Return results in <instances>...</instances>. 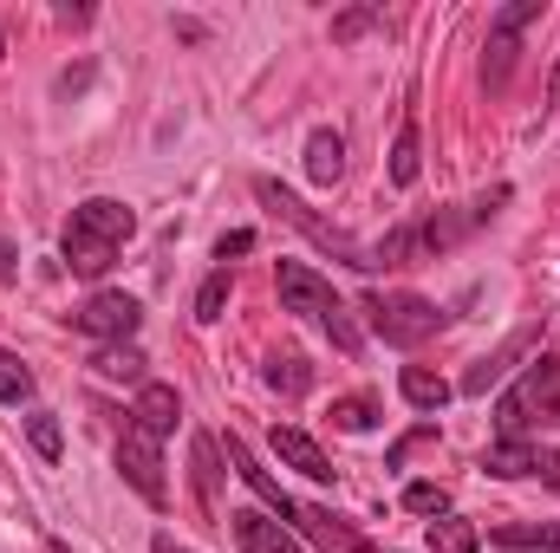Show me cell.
Returning <instances> with one entry per match:
<instances>
[{
    "mask_svg": "<svg viewBox=\"0 0 560 553\" xmlns=\"http://www.w3.org/2000/svg\"><path fill=\"white\" fill-rule=\"evenodd\" d=\"M541 423L560 430V358H535V365L522 372V385L495 404V430H502V436H528V430H541Z\"/></svg>",
    "mask_w": 560,
    "mask_h": 553,
    "instance_id": "4",
    "label": "cell"
},
{
    "mask_svg": "<svg viewBox=\"0 0 560 553\" xmlns=\"http://www.w3.org/2000/svg\"><path fill=\"white\" fill-rule=\"evenodd\" d=\"M476 548H482L476 521H456V515H436L430 521V553H476Z\"/></svg>",
    "mask_w": 560,
    "mask_h": 553,
    "instance_id": "22",
    "label": "cell"
},
{
    "mask_svg": "<svg viewBox=\"0 0 560 553\" xmlns=\"http://www.w3.org/2000/svg\"><path fill=\"white\" fill-rule=\"evenodd\" d=\"M548 13V0H509L495 20H489V66H482V79H489V92H502L509 85V66H515V39L535 26Z\"/></svg>",
    "mask_w": 560,
    "mask_h": 553,
    "instance_id": "6",
    "label": "cell"
},
{
    "mask_svg": "<svg viewBox=\"0 0 560 553\" xmlns=\"http://www.w3.org/2000/svg\"><path fill=\"white\" fill-rule=\"evenodd\" d=\"M26 436H33V449H39L46 462H59V416H52V411H33V416H26Z\"/></svg>",
    "mask_w": 560,
    "mask_h": 553,
    "instance_id": "27",
    "label": "cell"
},
{
    "mask_svg": "<svg viewBox=\"0 0 560 553\" xmlns=\"http://www.w3.org/2000/svg\"><path fill=\"white\" fill-rule=\"evenodd\" d=\"M92 372H98V378H131V385H150V378H143V352H138V345H98Z\"/></svg>",
    "mask_w": 560,
    "mask_h": 553,
    "instance_id": "23",
    "label": "cell"
},
{
    "mask_svg": "<svg viewBox=\"0 0 560 553\" xmlns=\"http://www.w3.org/2000/svg\"><path fill=\"white\" fill-rule=\"evenodd\" d=\"M339 176H346V138H339V131H313V138H306V183L332 189Z\"/></svg>",
    "mask_w": 560,
    "mask_h": 553,
    "instance_id": "16",
    "label": "cell"
},
{
    "mask_svg": "<svg viewBox=\"0 0 560 553\" xmlns=\"http://www.w3.org/2000/svg\"><path fill=\"white\" fill-rule=\"evenodd\" d=\"M248 248H255V228H235V235H222V242H215V261L229 268V255H248Z\"/></svg>",
    "mask_w": 560,
    "mask_h": 553,
    "instance_id": "30",
    "label": "cell"
},
{
    "mask_svg": "<svg viewBox=\"0 0 560 553\" xmlns=\"http://www.w3.org/2000/svg\"><path fill=\"white\" fill-rule=\"evenodd\" d=\"M255 202H261V209H275L287 228H300V235H306L313 248H326L332 261H346V268H359V274H378V248H365L359 235H346V228H332L326 215H313L293 189H280L275 176H255Z\"/></svg>",
    "mask_w": 560,
    "mask_h": 553,
    "instance_id": "3",
    "label": "cell"
},
{
    "mask_svg": "<svg viewBox=\"0 0 560 553\" xmlns=\"http://www.w3.org/2000/svg\"><path fill=\"white\" fill-rule=\"evenodd\" d=\"M293 528H300L313 548H326V553H365V534H359L346 515H332V508H300Z\"/></svg>",
    "mask_w": 560,
    "mask_h": 553,
    "instance_id": "13",
    "label": "cell"
},
{
    "mask_svg": "<svg viewBox=\"0 0 560 553\" xmlns=\"http://www.w3.org/2000/svg\"><path fill=\"white\" fill-rule=\"evenodd\" d=\"M229 528H235V548L242 553H306L280 521H268V515H255V508H242V515H229Z\"/></svg>",
    "mask_w": 560,
    "mask_h": 553,
    "instance_id": "15",
    "label": "cell"
},
{
    "mask_svg": "<svg viewBox=\"0 0 560 553\" xmlns=\"http://www.w3.org/2000/svg\"><path fill=\"white\" fill-rule=\"evenodd\" d=\"M365 26H378V7H352V13H339V20H332V39H359Z\"/></svg>",
    "mask_w": 560,
    "mask_h": 553,
    "instance_id": "29",
    "label": "cell"
},
{
    "mask_svg": "<svg viewBox=\"0 0 560 553\" xmlns=\"http://www.w3.org/2000/svg\"><path fill=\"white\" fill-rule=\"evenodd\" d=\"M418 169H423V156H418V111H405L398 143H392V183H398V189H411V183H418Z\"/></svg>",
    "mask_w": 560,
    "mask_h": 553,
    "instance_id": "20",
    "label": "cell"
},
{
    "mask_svg": "<svg viewBox=\"0 0 560 553\" xmlns=\"http://www.w3.org/2000/svg\"><path fill=\"white\" fill-rule=\"evenodd\" d=\"M0 52H7V46H0Z\"/></svg>",
    "mask_w": 560,
    "mask_h": 553,
    "instance_id": "34",
    "label": "cell"
},
{
    "mask_svg": "<svg viewBox=\"0 0 560 553\" xmlns=\"http://www.w3.org/2000/svg\"><path fill=\"white\" fill-rule=\"evenodd\" d=\"M52 553H66V548H52Z\"/></svg>",
    "mask_w": 560,
    "mask_h": 553,
    "instance_id": "33",
    "label": "cell"
},
{
    "mask_svg": "<svg viewBox=\"0 0 560 553\" xmlns=\"http://www.w3.org/2000/svg\"><path fill=\"white\" fill-rule=\"evenodd\" d=\"M189 469H196V508L215 521V475H222L215 469V436H196L189 443Z\"/></svg>",
    "mask_w": 560,
    "mask_h": 553,
    "instance_id": "19",
    "label": "cell"
},
{
    "mask_svg": "<svg viewBox=\"0 0 560 553\" xmlns=\"http://www.w3.org/2000/svg\"><path fill=\"white\" fill-rule=\"evenodd\" d=\"M26 398H33V372L0 345V404H26Z\"/></svg>",
    "mask_w": 560,
    "mask_h": 553,
    "instance_id": "25",
    "label": "cell"
},
{
    "mask_svg": "<svg viewBox=\"0 0 560 553\" xmlns=\"http://www.w3.org/2000/svg\"><path fill=\"white\" fill-rule=\"evenodd\" d=\"M72 326L85 332V339H105V345H131V332L143 326V306L131 293H92L79 313H72Z\"/></svg>",
    "mask_w": 560,
    "mask_h": 553,
    "instance_id": "7",
    "label": "cell"
},
{
    "mask_svg": "<svg viewBox=\"0 0 560 553\" xmlns=\"http://www.w3.org/2000/svg\"><path fill=\"white\" fill-rule=\"evenodd\" d=\"M131 235H138V209L118 202V196H92V202H79L72 222H66V268L79 280H98L118 255H125Z\"/></svg>",
    "mask_w": 560,
    "mask_h": 553,
    "instance_id": "1",
    "label": "cell"
},
{
    "mask_svg": "<svg viewBox=\"0 0 560 553\" xmlns=\"http://www.w3.org/2000/svg\"><path fill=\"white\" fill-rule=\"evenodd\" d=\"M332 430H352V436H365V430H378V398H332Z\"/></svg>",
    "mask_w": 560,
    "mask_h": 553,
    "instance_id": "24",
    "label": "cell"
},
{
    "mask_svg": "<svg viewBox=\"0 0 560 553\" xmlns=\"http://www.w3.org/2000/svg\"><path fill=\"white\" fill-rule=\"evenodd\" d=\"M275 456L287 462V469H300L306 482H332L339 469H332V456L306 436V430H293V423H275Z\"/></svg>",
    "mask_w": 560,
    "mask_h": 553,
    "instance_id": "12",
    "label": "cell"
},
{
    "mask_svg": "<svg viewBox=\"0 0 560 553\" xmlns=\"http://www.w3.org/2000/svg\"><path fill=\"white\" fill-rule=\"evenodd\" d=\"M229 462H235V469H242V482H248V489H255V495H261V508H268V515H280V528H287V521H293V515H300V502H293V495H287V489H280L275 475H268V469H261V462H255V449H248V443H242V436H229Z\"/></svg>",
    "mask_w": 560,
    "mask_h": 553,
    "instance_id": "11",
    "label": "cell"
},
{
    "mask_svg": "<svg viewBox=\"0 0 560 553\" xmlns=\"http://www.w3.org/2000/svg\"><path fill=\"white\" fill-rule=\"evenodd\" d=\"M495 548L502 553H560V521H502Z\"/></svg>",
    "mask_w": 560,
    "mask_h": 553,
    "instance_id": "17",
    "label": "cell"
},
{
    "mask_svg": "<svg viewBox=\"0 0 560 553\" xmlns=\"http://www.w3.org/2000/svg\"><path fill=\"white\" fill-rule=\"evenodd\" d=\"M482 469H489V475H541V482H548L560 469V456L548 443H535V436H502V443L482 449Z\"/></svg>",
    "mask_w": 560,
    "mask_h": 553,
    "instance_id": "9",
    "label": "cell"
},
{
    "mask_svg": "<svg viewBox=\"0 0 560 553\" xmlns=\"http://www.w3.org/2000/svg\"><path fill=\"white\" fill-rule=\"evenodd\" d=\"M398 391H405V404H418V411H443V404H450V385H443L436 372H423V365H405Z\"/></svg>",
    "mask_w": 560,
    "mask_h": 553,
    "instance_id": "21",
    "label": "cell"
},
{
    "mask_svg": "<svg viewBox=\"0 0 560 553\" xmlns=\"http://www.w3.org/2000/svg\"><path fill=\"white\" fill-rule=\"evenodd\" d=\"M150 553H189V548H176L170 534H156V541H150Z\"/></svg>",
    "mask_w": 560,
    "mask_h": 553,
    "instance_id": "32",
    "label": "cell"
},
{
    "mask_svg": "<svg viewBox=\"0 0 560 553\" xmlns=\"http://www.w3.org/2000/svg\"><path fill=\"white\" fill-rule=\"evenodd\" d=\"M365 319H372V332L385 339V345H398V352H418L423 339H436L443 332V313L423 299V293H365V306H359Z\"/></svg>",
    "mask_w": 560,
    "mask_h": 553,
    "instance_id": "5",
    "label": "cell"
},
{
    "mask_svg": "<svg viewBox=\"0 0 560 553\" xmlns=\"http://www.w3.org/2000/svg\"><path fill=\"white\" fill-rule=\"evenodd\" d=\"M535 339H541V326H535V319H528V326H515L489 358H476V365L463 372V391H469V398H489V385H502V372H509L515 358H528V345H535Z\"/></svg>",
    "mask_w": 560,
    "mask_h": 553,
    "instance_id": "10",
    "label": "cell"
},
{
    "mask_svg": "<svg viewBox=\"0 0 560 553\" xmlns=\"http://www.w3.org/2000/svg\"><path fill=\"white\" fill-rule=\"evenodd\" d=\"M275 280H280V306H287V313H300V319L326 326V339H332L346 358H359V352H365V332L352 326V306L332 293V280H326V274H313L306 261H280Z\"/></svg>",
    "mask_w": 560,
    "mask_h": 553,
    "instance_id": "2",
    "label": "cell"
},
{
    "mask_svg": "<svg viewBox=\"0 0 560 553\" xmlns=\"http://www.w3.org/2000/svg\"><path fill=\"white\" fill-rule=\"evenodd\" d=\"M13 274H20V255H13V242H0V286H7Z\"/></svg>",
    "mask_w": 560,
    "mask_h": 553,
    "instance_id": "31",
    "label": "cell"
},
{
    "mask_svg": "<svg viewBox=\"0 0 560 553\" xmlns=\"http://www.w3.org/2000/svg\"><path fill=\"white\" fill-rule=\"evenodd\" d=\"M222 306H229V268H215V274L196 286V319H202V326H215V319H222Z\"/></svg>",
    "mask_w": 560,
    "mask_h": 553,
    "instance_id": "26",
    "label": "cell"
},
{
    "mask_svg": "<svg viewBox=\"0 0 560 553\" xmlns=\"http://www.w3.org/2000/svg\"><path fill=\"white\" fill-rule=\"evenodd\" d=\"M261 378H268V391H280V398H306V391H313V365H306L300 352H275Z\"/></svg>",
    "mask_w": 560,
    "mask_h": 553,
    "instance_id": "18",
    "label": "cell"
},
{
    "mask_svg": "<svg viewBox=\"0 0 560 553\" xmlns=\"http://www.w3.org/2000/svg\"><path fill=\"white\" fill-rule=\"evenodd\" d=\"M405 508H411V515H443L450 495H443L436 482H411V489H405Z\"/></svg>",
    "mask_w": 560,
    "mask_h": 553,
    "instance_id": "28",
    "label": "cell"
},
{
    "mask_svg": "<svg viewBox=\"0 0 560 553\" xmlns=\"http://www.w3.org/2000/svg\"><path fill=\"white\" fill-rule=\"evenodd\" d=\"M176 416H183V398H176V385H138V404H131V423H138L143 436H170L176 430Z\"/></svg>",
    "mask_w": 560,
    "mask_h": 553,
    "instance_id": "14",
    "label": "cell"
},
{
    "mask_svg": "<svg viewBox=\"0 0 560 553\" xmlns=\"http://www.w3.org/2000/svg\"><path fill=\"white\" fill-rule=\"evenodd\" d=\"M118 475L138 489L150 508H163V502H170V489H163V456H156V436H143L138 423L118 436Z\"/></svg>",
    "mask_w": 560,
    "mask_h": 553,
    "instance_id": "8",
    "label": "cell"
}]
</instances>
